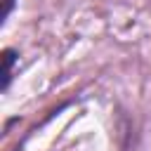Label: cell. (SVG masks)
Listing matches in <instances>:
<instances>
[{"label":"cell","mask_w":151,"mask_h":151,"mask_svg":"<svg viewBox=\"0 0 151 151\" xmlns=\"http://www.w3.org/2000/svg\"><path fill=\"white\" fill-rule=\"evenodd\" d=\"M17 61V54L14 50H5L2 52V90H7L9 85V78H12V66Z\"/></svg>","instance_id":"1"},{"label":"cell","mask_w":151,"mask_h":151,"mask_svg":"<svg viewBox=\"0 0 151 151\" xmlns=\"http://www.w3.org/2000/svg\"><path fill=\"white\" fill-rule=\"evenodd\" d=\"M12 5H14V0H5V9H2V19H7V14H9V9H12Z\"/></svg>","instance_id":"2"}]
</instances>
